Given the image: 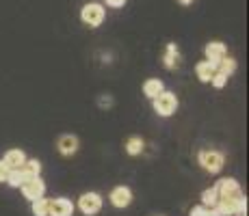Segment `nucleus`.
I'll list each match as a JSON object with an SVG mask.
<instances>
[{
  "label": "nucleus",
  "instance_id": "nucleus-1",
  "mask_svg": "<svg viewBox=\"0 0 249 216\" xmlns=\"http://www.w3.org/2000/svg\"><path fill=\"white\" fill-rule=\"evenodd\" d=\"M247 201L243 197L238 199H228V197H219L214 203V214L219 216H234V214H245Z\"/></svg>",
  "mask_w": 249,
  "mask_h": 216
},
{
  "label": "nucleus",
  "instance_id": "nucleus-2",
  "mask_svg": "<svg viewBox=\"0 0 249 216\" xmlns=\"http://www.w3.org/2000/svg\"><path fill=\"white\" fill-rule=\"evenodd\" d=\"M104 7L102 4H98V2H91V4H85L83 7V11H80V20H83L87 26L91 28H98L100 24L104 22Z\"/></svg>",
  "mask_w": 249,
  "mask_h": 216
},
{
  "label": "nucleus",
  "instance_id": "nucleus-3",
  "mask_svg": "<svg viewBox=\"0 0 249 216\" xmlns=\"http://www.w3.org/2000/svg\"><path fill=\"white\" fill-rule=\"evenodd\" d=\"M178 108V100H176L174 93H167V91H160L154 98V110L160 115V117H169L171 113H176Z\"/></svg>",
  "mask_w": 249,
  "mask_h": 216
},
{
  "label": "nucleus",
  "instance_id": "nucleus-4",
  "mask_svg": "<svg viewBox=\"0 0 249 216\" xmlns=\"http://www.w3.org/2000/svg\"><path fill=\"white\" fill-rule=\"evenodd\" d=\"M20 188H22L24 197H26V199H31V201L39 199V197H44V193H46V184H44V180H41L39 175H37V177H28Z\"/></svg>",
  "mask_w": 249,
  "mask_h": 216
},
{
  "label": "nucleus",
  "instance_id": "nucleus-5",
  "mask_svg": "<svg viewBox=\"0 0 249 216\" xmlns=\"http://www.w3.org/2000/svg\"><path fill=\"white\" fill-rule=\"evenodd\" d=\"M80 210H83V214H98L100 208H102V197H100L98 193H85L83 197H80Z\"/></svg>",
  "mask_w": 249,
  "mask_h": 216
},
{
  "label": "nucleus",
  "instance_id": "nucleus-6",
  "mask_svg": "<svg viewBox=\"0 0 249 216\" xmlns=\"http://www.w3.org/2000/svg\"><path fill=\"white\" fill-rule=\"evenodd\" d=\"M199 160H202L204 169L210 171V173H219L223 169V156L221 153H217V151H202Z\"/></svg>",
  "mask_w": 249,
  "mask_h": 216
},
{
  "label": "nucleus",
  "instance_id": "nucleus-7",
  "mask_svg": "<svg viewBox=\"0 0 249 216\" xmlns=\"http://www.w3.org/2000/svg\"><path fill=\"white\" fill-rule=\"evenodd\" d=\"M217 195L219 197H228V199H238V197H243L236 180H221L219 182V186H217Z\"/></svg>",
  "mask_w": 249,
  "mask_h": 216
},
{
  "label": "nucleus",
  "instance_id": "nucleus-8",
  "mask_svg": "<svg viewBox=\"0 0 249 216\" xmlns=\"http://www.w3.org/2000/svg\"><path fill=\"white\" fill-rule=\"evenodd\" d=\"M111 203L115 208H128L132 203V193L126 186H117V188L111 193Z\"/></svg>",
  "mask_w": 249,
  "mask_h": 216
},
{
  "label": "nucleus",
  "instance_id": "nucleus-9",
  "mask_svg": "<svg viewBox=\"0 0 249 216\" xmlns=\"http://www.w3.org/2000/svg\"><path fill=\"white\" fill-rule=\"evenodd\" d=\"M74 214V205L70 199H54L50 201V210L48 216H71Z\"/></svg>",
  "mask_w": 249,
  "mask_h": 216
},
{
  "label": "nucleus",
  "instance_id": "nucleus-10",
  "mask_svg": "<svg viewBox=\"0 0 249 216\" xmlns=\"http://www.w3.org/2000/svg\"><path fill=\"white\" fill-rule=\"evenodd\" d=\"M223 56H226V46L221 41H213L206 46V59H208V63L217 65Z\"/></svg>",
  "mask_w": 249,
  "mask_h": 216
},
{
  "label": "nucleus",
  "instance_id": "nucleus-11",
  "mask_svg": "<svg viewBox=\"0 0 249 216\" xmlns=\"http://www.w3.org/2000/svg\"><path fill=\"white\" fill-rule=\"evenodd\" d=\"M59 151L63 153V156H71V153L78 151V138L71 136V134H65V136L59 138Z\"/></svg>",
  "mask_w": 249,
  "mask_h": 216
},
{
  "label": "nucleus",
  "instance_id": "nucleus-12",
  "mask_svg": "<svg viewBox=\"0 0 249 216\" xmlns=\"http://www.w3.org/2000/svg\"><path fill=\"white\" fill-rule=\"evenodd\" d=\"M4 162H7L9 169H20L24 162H26V156L20 150H9L7 156H4Z\"/></svg>",
  "mask_w": 249,
  "mask_h": 216
},
{
  "label": "nucleus",
  "instance_id": "nucleus-13",
  "mask_svg": "<svg viewBox=\"0 0 249 216\" xmlns=\"http://www.w3.org/2000/svg\"><path fill=\"white\" fill-rule=\"evenodd\" d=\"M214 65L208 63V61H202V63H197V78L202 80V83H210V78H213L214 74Z\"/></svg>",
  "mask_w": 249,
  "mask_h": 216
},
{
  "label": "nucleus",
  "instance_id": "nucleus-14",
  "mask_svg": "<svg viewBox=\"0 0 249 216\" xmlns=\"http://www.w3.org/2000/svg\"><path fill=\"white\" fill-rule=\"evenodd\" d=\"M160 91H165V89H162V83L159 78H152V80H147V83L143 84V93H145L147 98H152V100H154Z\"/></svg>",
  "mask_w": 249,
  "mask_h": 216
},
{
  "label": "nucleus",
  "instance_id": "nucleus-15",
  "mask_svg": "<svg viewBox=\"0 0 249 216\" xmlns=\"http://www.w3.org/2000/svg\"><path fill=\"white\" fill-rule=\"evenodd\" d=\"M26 180H28V177H26V173L22 171V166H20V169H11V171H9V175H7V182L11 186H16V188H18V186H22Z\"/></svg>",
  "mask_w": 249,
  "mask_h": 216
},
{
  "label": "nucleus",
  "instance_id": "nucleus-16",
  "mask_svg": "<svg viewBox=\"0 0 249 216\" xmlns=\"http://www.w3.org/2000/svg\"><path fill=\"white\" fill-rule=\"evenodd\" d=\"M176 65H178V48H176V43H169L167 46V54H165V67L167 69H174Z\"/></svg>",
  "mask_w": 249,
  "mask_h": 216
},
{
  "label": "nucleus",
  "instance_id": "nucleus-17",
  "mask_svg": "<svg viewBox=\"0 0 249 216\" xmlns=\"http://www.w3.org/2000/svg\"><path fill=\"white\" fill-rule=\"evenodd\" d=\"M214 69L221 71V74H226V76H232L234 69H236V61H234V59H226V56H223V59L214 65Z\"/></svg>",
  "mask_w": 249,
  "mask_h": 216
},
{
  "label": "nucleus",
  "instance_id": "nucleus-18",
  "mask_svg": "<svg viewBox=\"0 0 249 216\" xmlns=\"http://www.w3.org/2000/svg\"><path fill=\"white\" fill-rule=\"evenodd\" d=\"M48 210H50V201L44 199V197L33 201V214L35 216H48Z\"/></svg>",
  "mask_w": 249,
  "mask_h": 216
},
{
  "label": "nucleus",
  "instance_id": "nucleus-19",
  "mask_svg": "<svg viewBox=\"0 0 249 216\" xmlns=\"http://www.w3.org/2000/svg\"><path fill=\"white\" fill-rule=\"evenodd\" d=\"M22 171L26 173V177H37L41 173V165L37 160H26L22 165Z\"/></svg>",
  "mask_w": 249,
  "mask_h": 216
},
{
  "label": "nucleus",
  "instance_id": "nucleus-20",
  "mask_svg": "<svg viewBox=\"0 0 249 216\" xmlns=\"http://www.w3.org/2000/svg\"><path fill=\"white\" fill-rule=\"evenodd\" d=\"M126 151L130 153V156H137V153H141L143 151V141L141 138H130V141L126 143Z\"/></svg>",
  "mask_w": 249,
  "mask_h": 216
},
{
  "label": "nucleus",
  "instance_id": "nucleus-21",
  "mask_svg": "<svg viewBox=\"0 0 249 216\" xmlns=\"http://www.w3.org/2000/svg\"><path fill=\"white\" fill-rule=\"evenodd\" d=\"M217 199H219L217 188H210V190H204V193H202V201H204V205H210V208H214Z\"/></svg>",
  "mask_w": 249,
  "mask_h": 216
},
{
  "label": "nucleus",
  "instance_id": "nucleus-22",
  "mask_svg": "<svg viewBox=\"0 0 249 216\" xmlns=\"http://www.w3.org/2000/svg\"><path fill=\"white\" fill-rule=\"evenodd\" d=\"M210 83L217 86V89H221V86H226V83H228V76L221 74V71H214L213 78H210Z\"/></svg>",
  "mask_w": 249,
  "mask_h": 216
},
{
  "label": "nucleus",
  "instance_id": "nucleus-23",
  "mask_svg": "<svg viewBox=\"0 0 249 216\" xmlns=\"http://www.w3.org/2000/svg\"><path fill=\"white\" fill-rule=\"evenodd\" d=\"M191 216H217V214H214L213 208H210V210H206V208H193V210H191Z\"/></svg>",
  "mask_w": 249,
  "mask_h": 216
},
{
  "label": "nucleus",
  "instance_id": "nucleus-24",
  "mask_svg": "<svg viewBox=\"0 0 249 216\" xmlns=\"http://www.w3.org/2000/svg\"><path fill=\"white\" fill-rule=\"evenodd\" d=\"M9 166H7V162L4 160H0V182H7V175H9Z\"/></svg>",
  "mask_w": 249,
  "mask_h": 216
},
{
  "label": "nucleus",
  "instance_id": "nucleus-25",
  "mask_svg": "<svg viewBox=\"0 0 249 216\" xmlns=\"http://www.w3.org/2000/svg\"><path fill=\"white\" fill-rule=\"evenodd\" d=\"M104 2H107L108 7H113V9H119V7H124L128 0H104Z\"/></svg>",
  "mask_w": 249,
  "mask_h": 216
},
{
  "label": "nucleus",
  "instance_id": "nucleus-26",
  "mask_svg": "<svg viewBox=\"0 0 249 216\" xmlns=\"http://www.w3.org/2000/svg\"><path fill=\"white\" fill-rule=\"evenodd\" d=\"M178 2H180V4H193L195 0H178Z\"/></svg>",
  "mask_w": 249,
  "mask_h": 216
}]
</instances>
